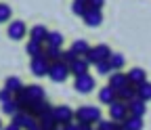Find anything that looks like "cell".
I'll list each match as a JSON object with an SVG mask.
<instances>
[{
	"instance_id": "obj_37",
	"label": "cell",
	"mask_w": 151,
	"mask_h": 130,
	"mask_svg": "<svg viewBox=\"0 0 151 130\" xmlns=\"http://www.w3.org/2000/svg\"><path fill=\"white\" fill-rule=\"evenodd\" d=\"M0 130H2V124H0Z\"/></svg>"
},
{
	"instance_id": "obj_6",
	"label": "cell",
	"mask_w": 151,
	"mask_h": 130,
	"mask_svg": "<svg viewBox=\"0 0 151 130\" xmlns=\"http://www.w3.org/2000/svg\"><path fill=\"white\" fill-rule=\"evenodd\" d=\"M50 65H52V63L42 55V57H34L29 67H32V73H34V76H40V78H42V76H48Z\"/></svg>"
},
{
	"instance_id": "obj_9",
	"label": "cell",
	"mask_w": 151,
	"mask_h": 130,
	"mask_svg": "<svg viewBox=\"0 0 151 130\" xmlns=\"http://www.w3.org/2000/svg\"><path fill=\"white\" fill-rule=\"evenodd\" d=\"M25 34H27V27H25L23 21H13L9 25V38L11 40H21Z\"/></svg>"
},
{
	"instance_id": "obj_8",
	"label": "cell",
	"mask_w": 151,
	"mask_h": 130,
	"mask_svg": "<svg viewBox=\"0 0 151 130\" xmlns=\"http://www.w3.org/2000/svg\"><path fill=\"white\" fill-rule=\"evenodd\" d=\"M126 84H130L128 73H124V71H111V73H109V86H113L116 90L124 88Z\"/></svg>"
},
{
	"instance_id": "obj_32",
	"label": "cell",
	"mask_w": 151,
	"mask_h": 130,
	"mask_svg": "<svg viewBox=\"0 0 151 130\" xmlns=\"http://www.w3.org/2000/svg\"><path fill=\"white\" fill-rule=\"evenodd\" d=\"M11 19V6L9 4H0V23H4Z\"/></svg>"
},
{
	"instance_id": "obj_28",
	"label": "cell",
	"mask_w": 151,
	"mask_h": 130,
	"mask_svg": "<svg viewBox=\"0 0 151 130\" xmlns=\"http://www.w3.org/2000/svg\"><path fill=\"white\" fill-rule=\"evenodd\" d=\"M109 63H111L113 69L124 67V55H120V52H111V55H109Z\"/></svg>"
},
{
	"instance_id": "obj_29",
	"label": "cell",
	"mask_w": 151,
	"mask_h": 130,
	"mask_svg": "<svg viewBox=\"0 0 151 130\" xmlns=\"http://www.w3.org/2000/svg\"><path fill=\"white\" fill-rule=\"evenodd\" d=\"M97 71L101 73V76H107V73H111V71H116V69L111 67L109 59H105V61H99V63H97Z\"/></svg>"
},
{
	"instance_id": "obj_25",
	"label": "cell",
	"mask_w": 151,
	"mask_h": 130,
	"mask_svg": "<svg viewBox=\"0 0 151 130\" xmlns=\"http://www.w3.org/2000/svg\"><path fill=\"white\" fill-rule=\"evenodd\" d=\"M25 90H27V95H29L32 103H34V101H40V99H44V90H42L40 86H36V84L25 86Z\"/></svg>"
},
{
	"instance_id": "obj_31",
	"label": "cell",
	"mask_w": 151,
	"mask_h": 130,
	"mask_svg": "<svg viewBox=\"0 0 151 130\" xmlns=\"http://www.w3.org/2000/svg\"><path fill=\"white\" fill-rule=\"evenodd\" d=\"M76 59H78V55H76V52H71V50H63L61 52V59L59 61H63V63H67V65H71Z\"/></svg>"
},
{
	"instance_id": "obj_19",
	"label": "cell",
	"mask_w": 151,
	"mask_h": 130,
	"mask_svg": "<svg viewBox=\"0 0 151 130\" xmlns=\"http://www.w3.org/2000/svg\"><path fill=\"white\" fill-rule=\"evenodd\" d=\"M122 124H124V130H143V118L141 116H128Z\"/></svg>"
},
{
	"instance_id": "obj_38",
	"label": "cell",
	"mask_w": 151,
	"mask_h": 130,
	"mask_svg": "<svg viewBox=\"0 0 151 130\" xmlns=\"http://www.w3.org/2000/svg\"><path fill=\"white\" fill-rule=\"evenodd\" d=\"M57 130H63V128H57Z\"/></svg>"
},
{
	"instance_id": "obj_7",
	"label": "cell",
	"mask_w": 151,
	"mask_h": 130,
	"mask_svg": "<svg viewBox=\"0 0 151 130\" xmlns=\"http://www.w3.org/2000/svg\"><path fill=\"white\" fill-rule=\"evenodd\" d=\"M73 88L80 92V95H86L94 88V80L90 78V73H82V76H76V82H73Z\"/></svg>"
},
{
	"instance_id": "obj_12",
	"label": "cell",
	"mask_w": 151,
	"mask_h": 130,
	"mask_svg": "<svg viewBox=\"0 0 151 130\" xmlns=\"http://www.w3.org/2000/svg\"><path fill=\"white\" fill-rule=\"evenodd\" d=\"M99 101L105 103V105H111L113 101H118V90L113 86H105L101 92H99Z\"/></svg>"
},
{
	"instance_id": "obj_1",
	"label": "cell",
	"mask_w": 151,
	"mask_h": 130,
	"mask_svg": "<svg viewBox=\"0 0 151 130\" xmlns=\"http://www.w3.org/2000/svg\"><path fill=\"white\" fill-rule=\"evenodd\" d=\"M76 120L80 124H94L101 120V109L94 107V105H84L76 111Z\"/></svg>"
},
{
	"instance_id": "obj_18",
	"label": "cell",
	"mask_w": 151,
	"mask_h": 130,
	"mask_svg": "<svg viewBox=\"0 0 151 130\" xmlns=\"http://www.w3.org/2000/svg\"><path fill=\"white\" fill-rule=\"evenodd\" d=\"M128 80H130V84L139 86V84L147 82V73H145V69H141V67H134V69H130V71H128Z\"/></svg>"
},
{
	"instance_id": "obj_33",
	"label": "cell",
	"mask_w": 151,
	"mask_h": 130,
	"mask_svg": "<svg viewBox=\"0 0 151 130\" xmlns=\"http://www.w3.org/2000/svg\"><path fill=\"white\" fill-rule=\"evenodd\" d=\"M11 99H13V92L4 86L2 90H0V103H6V101H11Z\"/></svg>"
},
{
	"instance_id": "obj_5",
	"label": "cell",
	"mask_w": 151,
	"mask_h": 130,
	"mask_svg": "<svg viewBox=\"0 0 151 130\" xmlns=\"http://www.w3.org/2000/svg\"><path fill=\"white\" fill-rule=\"evenodd\" d=\"M52 116H55V120H57L59 126H65V124L73 122V118H76V113L71 111V107H67V105H57L52 109Z\"/></svg>"
},
{
	"instance_id": "obj_13",
	"label": "cell",
	"mask_w": 151,
	"mask_h": 130,
	"mask_svg": "<svg viewBox=\"0 0 151 130\" xmlns=\"http://www.w3.org/2000/svg\"><path fill=\"white\" fill-rule=\"evenodd\" d=\"M147 101H143V99H132L130 103H128V109H130V116H145V111H147V105H145Z\"/></svg>"
},
{
	"instance_id": "obj_35",
	"label": "cell",
	"mask_w": 151,
	"mask_h": 130,
	"mask_svg": "<svg viewBox=\"0 0 151 130\" xmlns=\"http://www.w3.org/2000/svg\"><path fill=\"white\" fill-rule=\"evenodd\" d=\"M63 130H80V122L76 120V122H69V124H65V126H61Z\"/></svg>"
},
{
	"instance_id": "obj_39",
	"label": "cell",
	"mask_w": 151,
	"mask_h": 130,
	"mask_svg": "<svg viewBox=\"0 0 151 130\" xmlns=\"http://www.w3.org/2000/svg\"><path fill=\"white\" fill-rule=\"evenodd\" d=\"M90 130H94V128H90Z\"/></svg>"
},
{
	"instance_id": "obj_17",
	"label": "cell",
	"mask_w": 151,
	"mask_h": 130,
	"mask_svg": "<svg viewBox=\"0 0 151 130\" xmlns=\"http://www.w3.org/2000/svg\"><path fill=\"white\" fill-rule=\"evenodd\" d=\"M29 38L32 40H36V42H46V38H48V29L44 27V25H34L32 29H29Z\"/></svg>"
},
{
	"instance_id": "obj_26",
	"label": "cell",
	"mask_w": 151,
	"mask_h": 130,
	"mask_svg": "<svg viewBox=\"0 0 151 130\" xmlns=\"http://www.w3.org/2000/svg\"><path fill=\"white\" fill-rule=\"evenodd\" d=\"M71 11H73V15H80V17H84V13L88 11V2H86V0H73Z\"/></svg>"
},
{
	"instance_id": "obj_4",
	"label": "cell",
	"mask_w": 151,
	"mask_h": 130,
	"mask_svg": "<svg viewBox=\"0 0 151 130\" xmlns=\"http://www.w3.org/2000/svg\"><path fill=\"white\" fill-rule=\"evenodd\" d=\"M109 116H111V120H116V122H124L128 116H130V109H128V103L126 101H113L111 105H109Z\"/></svg>"
},
{
	"instance_id": "obj_21",
	"label": "cell",
	"mask_w": 151,
	"mask_h": 130,
	"mask_svg": "<svg viewBox=\"0 0 151 130\" xmlns=\"http://www.w3.org/2000/svg\"><path fill=\"white\" fill-rule=\"evenodd\" d=\"M25 50H27V55H32V59H34V57H42V55H44V46H42V42H36V40H29Z\"/></svg>"
},
{
	"instance_id": "obj_34",
	"label": "cell",
	"mask_w": 151,
	"mask_h": 130,
	"mask_svg": "<svg viewBox=\"0 0 151 130\" xmlns=\"http://www.w3.org/2000/svg\"><path fill=\"white\" fill-rule=\"evenodd\" d=\"M88 2V9H103L105 0H86Z\"/></svg>"
},
{
	"instance_id": "obj_36",
	"label": "cell",
	"mask_w": 151,
	"mask_h": 130,
	"mask_svg": "<svg viewBox=\"0 0 151 130\" xmlns=\"http://www.w3.org/2000/svg\"><path fill=\"white\" fill-rule=\"evenodd\" d=\"M2 130H21V126H17L15 122H11V124H9L6 128H2Z\"/></svg>"
},
{
	"instance_id": "obj_15",
	"label": "cell",
	"mask_w": 151,
	"mask_h": 130,
	"mask_svg": "<svg viewBox=\"0 0 151 130\" xmlns=\"http://www.w3.org/2000/svg\"><path fill=\"white\" fill-rule=\"evenodd\" d=\"M52 107L44 101V99H40V101H34L32 105H29V113H34L36 118H40V116H44L46 111H50Z\"/></svg>"
},
{
	"instance_id": "obj_30",
	"label": "cell",
	"mask_w": 151,
	"mask_h": 130,
	"mask_svg": "<svg viewBox=\"0 0 151 130\" xmlns=\"http://www.w3.org/2000/svg\"><path fill=\"white\" fill-rule=\"evenodd\" d=\"M46 44H55V46H61V44H63V36H61L59 32H48Z\"/></svg>"
},
{
	"instance_id": "obj_23",
	"label": "cell",
	"mask_w": 151,
	"mask_h": 130,
	"mask_svg": "<svg viewBox=\"0 0 151 130\" xmlns=\"http://www.w3.org/2000/svg\"><path fill=\"white\" fill-rule=\"evenodd\" d=\"M137 97L143 101H151V82H143L137 86Z\"/></svg>"
},
{
	"instance_id": "obj_20",
	"label": "cell",
	"mask_w": 151,
	"mask_h": 130,
	"mask_svg": "<svg viewBox=\"0 0 151 130\" xmlns=\"http://www.w3.org/2000/svg\"><path fill=\"white\" fill-rule=\"evenodd\" d=\"M61 46H55V44H46V48H44V57L50 61V63H55V61H59L61 59Z\"/></svg>"
},
{
	"instance_id": "obj_24",
	"label": "cell",
	"mask_w": 151,
	"mask_h": 130,
	"mask_svg": "<svg viewBox=\"0 0 151 130\" xmlns=\"http://www.w3.org/2000/svg\"><path fill=\"white\" fill-rule=\"evenodd\" d=\"M71 52H76L78 57H82V55H86L88 50H90V46H88V42H84V40H76L73 44H71V48H69Z\"/></svg>"
},
{
	"instance_id": "obj_2",
	"label": "cell",
	"mask_w": 151,
	"mask_h": 130,
	"mask_svg": "<svg viewBox=\"0 0 151 130\" xmlns=\"http://www.w3.org/2000/svg\"><path fill=\"white\" fill-rule=\"evenodd\" d=\"M69 65L67 63H63V61H55L52 65H50V71H48V78L52 80V82H65L67 78H69Z\"/></svg>"
},
{
	"instance_id": "obj_16",
	"label": "cell",
	"mask_w": 151,
	"mask_h": 130,
	"mask_svg": "<svg viewBox=\"0 0 151 130\" xmlns=\"http://www.w3.org/2000/svg\"><path fill=\"white\" fill-rule=\"evenodd\" d=\"M34 118H36V116H34V113H29V111H19V113H15V116H13V122L25 130V128L32 124V120H34Z\"/></svg>"
},
{
	"instance_id": "obj_27",
	"label": "cell",
	"mask_w": 151,
	"mask_h": 130,
	"mask_svg": "<svg viewBox=\"0 0 151 130\" xmlns=\"http://www.w3.org/2000/svg\"><path fill=\"white\" fill-rule=\"evenodd\" d=\"M4 86H6V88L13 92V95H15V92H19V90L23 88L21 80H19V78H15V76H13V78H6V84H4Z\"/></svg>"
},
{
	"instance_id": "obj_10",
	"label": "cell",
	"mask_w": 151,
	"mask_h": 130,
	"mask_svg": "<svg viewBox=\"0 0 151 130\" xmlns=\"http://www.w3.org/2000/svg\"><path fill=\"white\" fill-rule=\"evenodd\" d=\"M84 21H86V25H90V27L101 25V21H103L101 9H88V11L84 13Z\"/></svg>"
},
{
	"instance_id": "obj_11",
	"label": "cell",
	"mask_w": 151,
	"mask_h": 130,
	"mask_svg": "<svg viewBox=\"0 0 151 130\" xmlns=\"http://www.w3.org/2000/svg\"><path fill=\"white\" fill-rule=\"evenodd\" d=\"M88 59L86 57H78V59H76L71 65H69V71L73 73V76H82V73H86L88 71Z\"/></svg>"
},
{
	"instance_id": "obj_22",
	"label": "cell",
	"mask_w": 151,
	"mask_h": 130,
	"mask_svg": "<svg viewBox=\"0 0 151 130\" xmlns=\"http://www.w3.org/2000/svg\"><path fill=\"white\" fill-rule=\"evenodd\" d=\"M21 111V107H19V103L15 101V99H11V101H6V103H2V113L4 116H15V113H19Z\"/></svg>"
},
{
	"instance_id": "obj_14",
	"label": "cell",
	"mask_w": 151,
	"mask_h": 130,
	"mask_svg": "<svg viewBox=\"0 0 151 130\" xmlns=\"http://www.w3.org/2000/svg\"><path fill=\"white\" fill-rule=\"evenodd\" d=\"M118 99L126 101V103H130L132 99H137V86L134 84H126L124 88H120L118 90Z\"/></svg>"
},
{
	"instance_id": "obj_3",
	"label": "cell",
	"mask_w": 151,
	"mask_h": 130,
	"mask_svg": "<svg viewBox=\"0 0 151 130\" xmlns=\"http://www.w3.org/2000/svg\"><path fill=\"white\" fill-rule=\"evenodd\" d=\"M109 55H111V50H109V46L107 44H97L94 48H90L84 57L88 59V63H92V65H97L99 61H105V59H109Z\"/></svg>"
}]
</instances>
